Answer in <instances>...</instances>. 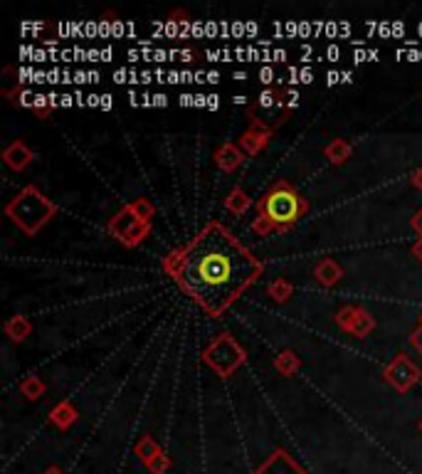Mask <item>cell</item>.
<instances>
[{
	"instance_id": "obj_1",
	"label": "cell",
	"mask_w": 422,
	"mask_h": 474,
	"mask_svg": "<svg viewBox=\"0 0 422 474\" xmlns=\"http://www.w3.org/2000/svg\"><path fill=\"white\" fill-rule=\"evenodd\" d=\"M259 274V262L220 225H208L180 252L176 279L193 299L220 314Z\"/></svg>"
},
{
	"instance_id": "obj_2",
	"label": "cell",
	"mask_w": 422,
	"mask_h": 474,
	"mask_svg": "<svg viewBox=\"0 0 422 474\" xmlns=\"http://www.w3.org/2000/svg\"><path fill=\"white\" fill-rule=\"evenodd\" d=\"M299 213V198L289 188H277L264 200V215L272 222H292Z\"/></svg>"
},
{
	"instance_id": "obj_3",
	"label": "cell",
	"mask_w": 422,
	"mask_h": 474,
	"mask_svg": "<svg viewBox=\"0 0 422 474\" xmlns=\"http://www.w3.org/2000/svg\"><path fill=\"white\" fill-rule=\"evenodd\" d=\"M205 57L210 62H233L235 49H205Z\"/></svg>"
},
{
	"instance_id": "obj_4",
	"label": "cell",
	"mask_w": 422,
	"mask_h": 474,
	"mask_svg": "<svg viewBox=\"0 0 422 474\" xmlns=\"http://www.w3.org/2000/svg\"><path fill=\"white\" fill-rule=\"evenodd\" d=\"M67 27H69V37H72V40H86V35H84L86 23L84 20H72V23H67Z\"/></svg>"
},
{
	"instance_id": "obj_5",
	"label": "cell",
	"mask_w": 422,
	"mask_h": 474,
	"mask_svg": "<svg viewBox=\"0 0 422 474\" xmlns=\"http://www.w3.org/2000/svg\"><path fill=\"white\" fill-rule=\"evenodd\" d=\"M230 32H233V37H237V40H245V37H247V23H245V20H233V23H230Z\"/></svg>"
},
{
	"instance_id": "obj_6",
	"label": "cell",
	"mask_w": 422,
	"mask_h": 474,
	"mask_svg": "<svg viewBox=\"0 0 422 474\" xmlns=\"http://www.w3.org/2000/svg\"><path fill=\"white\" fill-rule=\"evenodd\" d=\"M274 80H279V77H277V72L270 67V64H264V67L259 69V82H262V84H272Z\"/></svg>"
},
{
	"instance_id": "obj_7",
	"label": "cell",
	"mask_w": 422,
	"mask_h": 474,
	"mask_svg": "<svg viewBox=\"0 0 422 474\" xmlns=\"http://www.w3.org/2000/svg\"><path fill=\"white\" fill-rule=\"evenodd\" d=\"M111 37H117V40L126 37V23L124 20H111Z\"/></svg>"
},
{
	"instance_id": "obj_8",
	"label": "cell",
	"mask_w": 422,
	"mask_h": 474,
	"mask_svg": "<svg viewBox=\"0 0 422 474\" xmlns=\"http://www.w3.org/2000/svg\"><path fill=\"white\" fill-rule=\"evenodd\" d=\"M129 77H131V69H126V67H119L117 72H114V82H117V84H129Z\"/></svg>"
},
{
	"instance_id": "obj_9",
	"label": "cell",
	"mask_w": 422,
	"mask_h": 474,
	"mask_svg": "<svg viewBox=\"0 0 422 474\" xmlns=\"http://www.w3.org/2000/svg\"><path fill=\"white\" fill-rule=\"evenodd\" d=\"M35 64H43V62H49V52L45 47H35V52H32V60Z\"/></svg>"
},
{
	"instance_id": "obj_10",
	"label": "cell",
	"mask_w": 422,
	"mask_h": 474,
	"mask_svg": "<svg viewBox=\"0 0 422 474\" xmlns=\"http://www.w3.org/2000/svg\"><path fill=\"white\" fill-rule=\"evenodd\" d=\"M45 27V23H20V32L30 35V32H40Z\"/></svg>"
},
{
	"instance_id": "obj_11",
	"label": "cell",
	"mask_w": 422,
	"mask_h": 474,
	"mask_svg": "<svg viewBox=\"0 0 422 474\" xmlns=\"http://www.w3.org/2000/svg\"><path fill=\"white\" fill-rule=\"evenodd\" d=\"M193 37H196V40L208 37V32H205V23H202V20H193Z\"/></svg>"
},
{
	"instance_id": "obj_12",
	"label": "cell",
	"mask_w": 422,
	"mask_h": 474,
	"mask_svg": "<svg viewBox=\"0 0 422 474\" xmlns=\"http://www.w3.org/2000/svg\"><path fill=\"white\" fill-rule=\"evenodd\" d=\"M392 37H395V40H405V23L403 20H392Z\"/></svg>"
},
{
	"instance_id": "obj_13",
	"label": "cell",
	"mask_w": 422,
	"mask_h": 474,
	"mask_svg": "<svg viewBox=\"0 0 422 474\" xmlns=\"http://www.w3.org/2000/svg\"><path fill=\"white\" fill-rule=\"evenodd\" d=\"M74 84H92V82H89V69H77V72H74Z\"/></svg>"
},
{
	"instance_id": "obj_14",
	"label": "cell",
	"mask_w": 422,
	"mask_h": 474,
	"mask_svg": "<svg viewBox=\"0 0 422 474\" xmlns=\"http://www.w3.org/2000/svg\"><path fill=\"white\" fill-rule=\"evenodd\" d=\"M272 104H274V94H272L270 89H264V92L259 94V106H264V109H270Z\"/></svg>"
},
{
	"instance_id": "obj_15",
	"label": "cell",
	"mask_w": 422,
	"mask_h": 474,
	"mask_svg": "<svg viewBox=\"0 0 422 474\" xmlns=\"http://www.w3.org/2000/svg\"><path fill=\"white\" fill-rule=\"evenodd\" d=\"M84 35H86V40H94V37L99 35V23H94V20H86Z\"/></svg>"
},
{
	"instance_id": "obj_16",
	"label": "cell",
	"mask_w": 422,
	"mask_h": 474,
	"mask_svg": "<svg viewBox=\"0 0 422 474\" xmlns=\"http://www.w3.org/2000/svg\"><path fill=\"white\" fill-rule=\"evenodd\" d=\"M205 32H208V40L218 37V32H220V20H218V23H215V20H208V23H205Z\"/></svg>"
},
{
	"instance_id": "obj_17",
	"label": "cell",
	"mask_w": 422,
	"mask_h": 474,
	"mask_svg": "<svg viewBox=\"0 0 422 474\" xmlns=\"http://www.w3.org/2000/svg\"><path fill=\"white\" fill-rule=\"evenodd\" d=\"M314 35V23H309V20H301L299 23V37H312Z\"/></svg>"
},
{
	"instance_id": "obj_18",
	"label": "cell",
	"mask_w": 422,
	"mask_h": 474,
	"mask_svg": "<svg viewBox=\"0 0 422 474\" xmlns=\"http://www.w3.org/2000/svg\"><path fill=\"white\" fill-rule=\"evenodd\" d=\"M178 35H180V27L176 25V20H168V23H165V37L173 40V37H178Z\"/></svg>"
},
{
	"instance_id": "obj_19",
	"label": "cell",
	"mask_w": 422,
	"mask_h": 474,
	"mask_svg": "<svg viewBox=\"0 0 422 474\" xmlns=\"http://www.w3.org/2000/svg\"><path fill=\"white\" fill-rule=\"evenodd\" d=\"M30 84H47V72H45V69H35V72H32V80H30Z\"/></svg>"
},
{
	"instance_id": "obj_20",
	"label": "cell",
	"mask_w": 422,
	"mask_h": 474,
	"mask_svg": "<svg viewBox=\"0 0 422 474\" xmlns=\"http://www.w3.org/2000/svg\"><path fill=\"white\" fill-rule=\"evenodd\" d=\"M99 37H102V40H109V37H111V23H109V20H99Z\"/></svg>"
},
{
	"instance_id": "obj_21",
	"label": "cell",
	"mask_w": 422,
	"mask_h": 474,
	"mask_svg": "<svg viewBox=\"0 0 422 474\" xmlns=\"http://www.w3.org/2000/svg\"><path fill=\"white\" fill-rule=\"evenodd\" d=\"M326 60L329 62L341 60V49H338V45H329V47H326Z\"/></svg>"
},
{
	"instance_id": "obj_22",
	"label": "cell",
	"mask_w": 422,
	"mask_h": 474,
	"mask_svg": "<svg viewBox=\"0 0 422 474\" xmlns=\"http://www.w3.org/2000/svg\"><path fill=\"white\" fill-rule=\"evenodd\" d=\"M35 92H30V89H25L23 94H20V104L23 106H35Z\"/></svg>"
},
{
	"instance_id": "obj_23",
	"label": "cell",
	"mask_w": 422,
	"mask_h": 474,
	"mask_svg": "<svg viewBox=\"0 0 422 474\" xmlns=\"http://www.w3.org/2000/svg\"><path fill=\"white\" fill-rule=\"evenodd\" d=\"M329 40H333V37H338V23L336 20H326V32H324Z\"/></svg>"
},
{
	"instance_id": "obj_24",
	"label": "cell",
	"mask_w": 422,
	"mask_h": 474,
	"mask_svg": "<svg viewBox=\"0 0 422 474\" xmlns=\"http://www.w3.org/2000/svg\"><path fill=\"white\" fill-rule=\"evenodd\" d=\"M60 106L62 109H69V106H77V99H74V94H60Z\"/></svg>"
},
{
	"instance_id": "obj_25",
	"label": "cell",
	"mask_w": 422,
	"mask_h": 474,
	"mask_svg": "<svg viewBox=\"0 0 422 474\" xmlns=\"http://www.w3.org/2000/svg\"><path fill=\"white\" fill-rule=\"evenodd\" d=\"M262 60V49H257L255 45H247V62H257Z\"/></svg>"
},
{
	"instance_id": "obj_26",
	"label": "cell",
	"mask_w": 422,
	"mask_h": 474,
	"mask_svg": "<svg viewBox=\"0 0 422 474\" xmlns=\"http://www.w3.org/2000/svg\"><path fill=\"white\" fill-rule=\"evenodd\" d=\"M338 82H343L341 72H336V69H331V72H326V84L333 86V84H338Z\"/></svg>"
},
{
	"instance_id": "obj_27",
	"label": "cell",
	"mask_w": 422,
	"mask_h": 474,
	"mask_svg": "<svg viewBox=\"0 0 422 474\" xmlns=\"http://www.w3.org/2000/svg\"><path fill=\"white\" fill-rule=\"evenodd\" d=\"M353 62H355V64H361V62H368V49H366V47L353 49Z\"/></svg>"
},
{
	"instance_id": "obj_28",
	"label": "cell",
	"mask_w": 422,
	"mask_h": 474,
	"mask_svg": "<svg viewBox=\"0 0 422 474\" xmlns=\"http://www.w3.org/2000/svg\"><path fill=\"white\" fill-rule=\"evenodd\" d=\"M165 84H183V72H168Z\"/></svg>"
},
{
	"instance_id": "obj_29",
	"label": "cell",
	"mask_w": 422,
	"mask_h": 474,
	"mask_svg": "<svg viewBox=\"0 0 422 474\" xmlns=\"http://www.w3.org/2000/svg\"><path fill=\"white\" fill-rule=\"evenodd\" d=\"M272 62H287V49H284V47L272 49Z\"/></svg>"
},
{
	"instance_id": "obj_30",
	"label": "cell",
	"mask_w": 422,
	"mask_h": 474,
	"mask_svg": "<svg viewBox=\"0 0 422 474\" xmlns=\"http://www.w3.org/2000/svg\"><path fill=\"white\" fill-rule=\"evenodd\" d=\"M60 82H62V72H60V69H49V72H47V84H60Z\"/></svg>"
},
{
	"instance_id": "obj_31",
	"label": "cell",
	"mask_w": 422,
	"mask_h": 474,
	"mask_svg": "<svg viewBox=\"0 0 422 474\" xmlns=\"http://www.w3.org/2000/svg\"><path fill=\"white\" fill-rule=\"evenodd\" d=\"M72 55H74V62H86V49L80 47V45H74L72 47Z\"/></svg>"
},
{
	"instance_id": "obj_32",
	"label": "cell",
	"mask_w": 422,
	"mask_h": 474,
	"mask_svg": "<svg viewBox=\"0 0 422 474\" xmlns=\"http://www.w3.org/2000/svg\"><path fill=\"white\" fill-rule=\"evenodd\" d=\"M299 82L301 84H309V82H314V72H312V67H304L299 72Z\"/></svg>"
},
{
	"instance_id": "obj_33",
	"label": "cell",
	"mask_w": 422,
	"mask_h": 474,
	"mask_svg": "<svg viewBox=\"0 0 422 474\" xmlns=\"http://www.w3.org/2000/svg\"><path fill=\"white\" fill-rule=\"evenodd\" d=\"M178 102H180V106H196V94H180Z\"/></svg>"
},
{
	"instance_id": "obj_34",
	"label": "cell",
	"mask_w": 422,
	"mask_h": 474,
	"mask_svg": "<svg viewBox=\"0 0 422 474\" xmlns=\"http://www.w3.org/2000/svg\"><path fill=\"white\" fill-rule=\"evenodd\" d=\"M86 62H102V49L97 47L86 49Z\"/></svg>"
},
{
	"instance_id": "obj_35",
	"label": "cell",
	"mask_w": 422,
	"mask_h": 474,
	"mask_svg": "<svg viewBox=\"0 0 422 474\" xmlns=\"http://www.w3.org/2000/svg\"><path fill=\"white\" fill-rule=\"evenodd\" d=\"M153 106H161V109H163V106H168V97H165L163 92L153 94Z\"/></svg>"
},
{
	"instance_id": "obj_36",
	"label": "cell",
	"mask_w": 422,
	"mask_h": 474,
	"mask_svg": "<svg viewBox=\"0 0 422 474\" xmlns=\"http://www.w3.org/2000/svg\"><path fill=\"white\" fill-rule=\"evenodd\" d=\"M378 35L380 37H392V23H380Z\"/></svg>"
},
{
	"instance_id": "obj_37",
	"label": "cell",
	"mask_w": 422,
	"mask_h": 474,
	"mask_svg": "<svg viewBox=\"0 0 422 474\" xmlns=\"http://www.w3.org/2000/svg\"><path fill=\"white\" fill-rule=\"evenodd\" d=\"M111 99H114L111 94H102V104H99V109H102V111H109L111 106H114V102H111Z\"/></svg>"
},
{
	"instance_id": "obj_38",
	"label": "cell",
	"mask_w": 422,
	"mask_h": 474,
	"mask_svg": "<svg viewBox=\"0 0 422 474\" xmlns=\"http://www.w3.org/2000/svg\"><path fill=\"white\" fill-rule=\"evenodd\" d=\"M32 52H35V45H23L20 47V57L23 60H32Z\"/></svg>"
},
{
	"instance_id": "obj_39",
	"label": "cell",
	"mask_w": 422,
	"mask_h": 474,
	"mask_svg": "<svg viewBox=\"0 0 422 474\" xmlns=\"http://www.w3.org/2000/svg\"><path fill=\"white\" fill-rule=\"evenodd\" d=\"M49 104V99H47V94H43V92H37V97H35V106L37 109H43V106H47Z\"/></svg>"
},
{
	"instance_id": "obj_40",
	"label": "cell",
	"mask_w": 422,
	"mask_h": 474,
	"mask_svg": "<svg viewBox=\"0 0 422 474\" xmlns=\"http://www.w3.org/2000/svg\"><path fill=\"white\" fill-rule=\"evenodd\" d=\"M218 106H220V97H218V94H208V109L215 111Z\"/></svg>"
},
{
	"instance_id": "obj_41",
	"label": "cell",
	"mask_w": 422,
	"mask_h": 474,
	"mask_svg": "<svg viewBox=\"0 0 422 474\" xmlns=\"http://www.w3.org/2000/svg\"><path fill=\"white\" fill-rule=\"evenodd\" d=\"M151 82H156L153 72H151V69H143V72H141V84H151Z\"/></svg>"
},
{
	"instance_id": "obj_42",
	"label": "cell",
	"mask_w": 422,
	"mask_h": 474,
	"mask_svg": "<svg viewBox=\"0 0 422 474\" xmlns=\"http://www.w3.org/2000/svg\"><path fill=\"white\" fill-rule=\"evenodd\" d=\"M196 106H200V109H208V94H196Z\"/></svg>"
},
{
	"instance_id": "obj_43",
	"label": "cell",
	"mask_w": 422,
	"mask_h": 474,
	"mask_svg": "<svg viewBox=\"0 0 422 474\" xmlns=\"http://www.w3.org/2000/svg\"><path fill=\"white\" fill-rule=\"evenodd\" d=\"M220 37H233V32H230V23L227 20H220Z\"/></svg>"
},
{
	"instance_id": "obj_44",
	"label": "cell",
	"mask_w": 422,
	"mask_h": 474,
	"mask_svg": "<svg viewBox=\"0 0 422 474\" xmlns=\"http://www.w3.org/2000/svg\"><path fill=\"white\" fill-rule=\"evenodd\" d=\"M99 104H102L99 94H86V106H99Z\"/></svg>"
},
{
	"instance_id": "obj_45",
	"label": "cell",
	"mask_w": 422,
	"mask_h": 474,
	"mask_svg": "<svg viewBox=\"0 0 422 474\" xmlns=\"http://www.w3.org/2000/svg\"><path fill=\"white\" fill-rule=\"evenodd\" d=\"M408 60H410V62H422V49H408Z\"/></svg>"
},
{
	"instance_id": "obj_46",
	"label": "cell",
	"mask_w": 422,
	"mask_h": 474,
	"mask_svg": "<svg viewBox=\"0 0 422 474\" xmlns=\"http://www.w3.org/2000/svg\"><path fill=\"white\" fill-rule=\"evenodd\" d=\"M235 60L247 62V47H235Z\"/></svg>"
},
{
	"instance_id": "obj_47",
	"label": "cell",
	"mask_w": 422,
	"mask_h": 474,
	"mask_svg": "<svg viewBox=\"0 0 422 474\" xmlns=\"http://www.w3.org/2000/svg\"><path fill=\"white\" fill-rule=\"evenodd\" d=\"M287 74H289V80H287L289 84H296V82H299V72H296V67H289Z\"/></svg>"
},
{
	"instance_id": "obj_48",
	"label": "cell",
	"mask_w": 422,
	"mask_h": 474,
	"mask_svg": "<svg viewBox=\"0 0 422 474\" xmlns=\"http://www.w3.org/2000/svg\"><path fill=\"white\" fill-rule=\"evenodd\" d=\"M257 32H259V25L252 23V20H250V23H247V37H255Z\"/></svg>"
},
{
	"instance_id": "obj_49",
	"label": "cell",
	"mask_w": 422,
	"mask_h": 474,
	"mask_svg": "<svg viewBox=\"0 0 422 474\" xmlns=\"http://www.w3.org/2000/svg\"><path fill=\"white\" fill-rule=\"evenodd\" d=\"M338 35H341V37H349V35H351V25H349V23H338Z\"/></svg>"
},
{
	"instance_id": "obj_50",
	"label": "cell",
	"mask_w": 422,
	"mask_h": 474,
	"mask_svg": "<svg viewBox=\"0 0 422 474\" xmlns=\"http://www.w3.org/2000/svg\"><path fill=\"white\" fill-rule=\"evenodd\" d=\"M126 57H129L131 62H139V60H143V55H141V49H129V52H126Z\"/></svg>"
},
{
	"instance_id": "obj_51",
	"label": "cell",
	"mask_w": 422,
	"mask_h": 474,
	"mask_svg": "<svg viewBox=\"0 0 422 474\" xmlns=\"http://www.w3.org/2000/svg\"><path fill=\"white\" fill-rule=\"evenodd\" d=\"M111 60H114V49L104 47V49H102V62H111Z\"/></svg>"
},
{
	"instance_id": "obj_52",
	"label": "cell",
	"mask_w": 422,
	"mask_h": 474,
	"mask_svg": "<svg viewBox=\"0 0 422 474\" xmlns=\"http://www.w3.org/2000/svg\"><path fill=\"white\" fill-rule=\"evenodd\" d=\"M129 104H131V106H139V104H141V97L134 92V89H129Z\"/></svg>"
},
{
	"instance_id": "obj_53",
	"label": "cell",
	"mask_w": 422,
	"mask_h": 474,
	"mask_svg": "<svg viewBox=\"0 0 422 474\" xmlns=\"http://www.w3.org/2000/svg\"><path fill=\"white\" fill-rule=\"evenodd\" d=\"M57 32H60V37H69V27H67V23H60V25H57Z\"/></svg>"
},
{
	"instance_id": "obj_54",
	"label": "cell",
	"mask_w": 422,
	"mask_h": 474,
	"mask_svg": "<svg viewBox=\"0 0 422 474\" xmlns=\"http://www.w3.org/2000/svg\"><path fill=\"white\" fill-rule=\"evenodd\" d=\"M47 99H49V106H60V94L49 92V94H47Z\"/></svg>"
},
{
	"instance_id": "obj_55",
	"label": "cell",
	"mask_w": 422,
	"mask_h": 474,
	"mask_svg": "<svg viewBox=\"0 0 422 474\" xmlns=\"http://www.w3.org/2000/svg\"><path fill=\"white\" fill-rule=\"evenodd\" d=\"M62 62H74L72 47H69V49H62Z\"/></svg>"
},
{
	"instance_id": "obj_56",
	"label": "cell",
	"mask_w": 422,
	"mask_h": 474,
	"mask_svg": "<svg viewBox=\"0 0 422 474\" xmlns=\"http://www.w3.org/2000/svg\"><path fill=\"white\" fill-rule=\"evenodd\" d=\"M378 60H380L378 49H368V62H378Z\"/></svg>"
},
{
	"instance_id": "obj_57",
	"label": "cell",
	"mask_w": 422,
	"mask_h": 474,
	"mask_svg": "<svg viewBox=\"0 0 422 474\" xmlns=\"http://www.w3.org/2000/svg\"><path fill=\"white\" fill-rule=\"evenodd\" d=\"M126 37H136V25L131 20L126 23Z\"/></svg>"
},
{
	"instance_id": "obj_58",
	"label": "cell",
	"mask_w": 422,
	"mask_h": 474,
	"mask_svg": "<svg viewBox=\"0 0 422 474\" xmlns=\"http://www.w3.org/2000/svg\"><path fill=\"white\" fill-rule=\"evenodd\" d=\"M259 62L270 64V62H272V49H262V60H259Z\"/></svg>"
},
{
	"instance_id": "obj_59",
	"label": "cell",
	"mask_w": 422,
	"mask_h": 474,
	"mask_svg": "<svg viewBox=\"0 0 422 474\" xmlns=\"http://www.w3.org/2000/svg\"><path fill=\"white\" fill-rule=\"evenodd\" d=\"M220 82V74L218 72H208V84H218Z\"/></svg>"
},
{
	"instance_id": "obj_60",
	"label": "cell",
	"mask_w": 422,
	"mask_h": 474,
	"mask_svg": "<svg viewBox=\"0 0 422 474\" xmlns=\"http://www.w3.org/2000/svg\"><path fill=\"white\" fill-rule=\"evenodd\" d=\"M99 80H102V77H99L97 69H89V82H92V84H97Z\"/></svg>"
},
{
	"instance_id": "obj_61",
	"label": "cell",
	"mask_w": 422,
	"mask_h": 474,
	"mask_svg": "<svg viewBox=\"0 0 422 474\" xmlns=\"http://www.w3.org/2000/svg\"><path fill=\"white\" fill-rule=\"evenodd\" d=\"M341 77H343V82H346V84H349V82H353V74H351V72H341Z\"/></svg>"
},
{
	"instance_id": "obj_62",
	"label": "cell",
	"mask_w": 422,
	"mask_h": 474,
	"mask_svg": "<svg viewBox=\"0 0 422 474\" xmlns=\"http://www.w3.org/2000/svg\"><path fill=\"white\" fill-rule=\"evenodd\" d=\"M235 80H237V82L247 80V74H245V72H235Z\"/></svg>"
},
{
	"instance_id": "obj_63",
	"label": "cell",
	"mask_w": 422,
	"mask_h": 474,
	"mask_svg": "<svg viewBox=\"0 0 422 474\" xmlns=\"http://www.w3.org/2000/svg\"><path fill=\"white\" fill-rule=\"evenodd\" d=\"M417 35H420V37H422V23H420V25H417Z\"/></svg>"
}]
</instances>
